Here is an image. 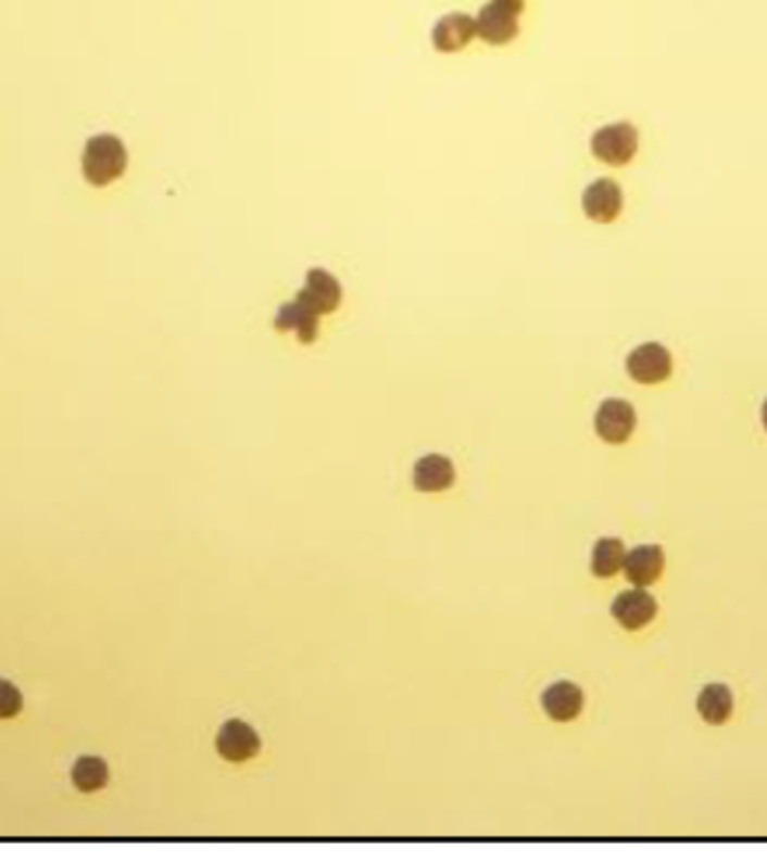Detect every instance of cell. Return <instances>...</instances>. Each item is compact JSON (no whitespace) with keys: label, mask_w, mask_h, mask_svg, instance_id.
Instances as JSON below:
<instances>
[{"label":"cell","mask_w":767,"mask_h":861,"mask_svg":"<svg viewBox=\"0 0 767 861\" xmlns=\"http://www.w3.org/2000/svg\"><path fill=\"white\" fill-rule=\"evenodd\" d=\"M626 370L638 384H659L671 377L674 359L662 343L649 341L626 357Z\"/></svg>","instance_id":"cell-3"},{"label":"cell","mask_w":767,"mask_h":861,"mask_svg":"<svg viewBox=\"0 0 767 861\" xmlns=\"http://www.w3.org/2000/svg\"><path fill=\"white\" fill-rule=\"evenodd\" d=\"M611 612L617 619V624L626 631H640L653 622V617L657 615V602L644 591H626L613 602Z\"/></svg>","instance_id":"cell-10"},{"label":"cell","mask_w":767,"mask_h":861,"mask_svg":"<svg viewBox=\"0 0 767 861\" xmlns=\"http://www.w3.org/2000/svg\"><path fill=\"white\" fill-rule=\"evenodd\" d=\"M453 480H456V469H453V463L444 456L431 454L415 463L413 485L417 492H444L453 485Z\"/></svg>","instance_id":"cell-13"},{"label":"cell","mask_w":767,"mask_h":861,"mask_svg":"<svg viewBox=\"0 0 767 861\" xmlns=\"http://www.w3.org/2000/svg\"><path fill=\"white\" fill-rule=\"evenodd\" d=\"M636 425V408L624 400H606L595 413V431L608 444H624L633 435Z\"/></svg>","instance_id":"cell-4"},{"label":"cell","mask_w":767,"mask_h":861,"mask_svg":"<svg viewBox=\"0 0 767 861\" xmlns=\"http://www.w3.org/2000/svg\"><path fill=\"white\" fill-rule=\"evenodd\" d=\"M109 765L99 756H81L73 768V783L79 792H97L109 783Z\"/></svg>","instance_id":"cell-17"},{"label":"cell","mask_w":767,"mask_h":861,"mask_svg":"<svg viewBox=\"0 0 767 861\" xmlns=\"http://www.w3.org/2000/svg\"><path fill=\"white\" fill-rule=\"evenodd\" d=\"M216 749L229 763H246L259 754L261 738L248 722L229 720L216 736Z\"/></svg>","instance_id":"cell-6"},{"label":"cell","mask_w":767,"mask_h":861,"mask_svg":"<svg viewBox=\"0 0 767 861\" xmlns=\"http://www.w3.org/2000/svg\"><path fill=\"white\" fill-rule=\"evenodd\" d=\"M299 301H303L310 309L322 315H330L341 303V283L332 277L330 271L315 267L305 274L303 288L297 294Z\"/></svg>","instance_id":"cell-5"},{"label":"cell","mask_w":767,"mask_h":861,"mask_svg":"<svg viewBox=\"0 0 767 861\" xmlns=\"http://www.w3.org/2000/svg\"><path fill=\"white\" fill-rule=\"evenodd\" d=\"M760 422H763V427L767 431V400L763 402V408H760Z\"/></svg>","instance_id":"cell-20"},{"label":"cell","mask_w":767,"mask_h":861,"mask_svg":"<svg viewBox=\"0 0 767 861\" xmlns=\"http://www.w3.org/2000/svg\"><path fill=\"white\" fill-rule=\"evenodd\" d=\"M638 144L640 135L631 122H615L602 126L590 137L592 155L608 166L629 164L638 153Z\"/></svg>","instance_id":"cell-2"},{"label":"cell","mask_w":767,"mask_h":861,"mask_svg":"<svg viewBox=\"0 0 767 861\" xmlns=\"http://www.w3.org/2000/svg\"><path fill=\"white\" fill-rule=\"evenodd\" d=\"M128 166V153L117 135L101 132L90 137L84 147L81 170L92 187H106L124 176Z\"/></svg>","instance_id":"cell-1"},{"label":"cell","mask_w":767,"mask_h":861,"mask_svg":"<svg viewBox=\"0 0 767 861\" xmlns=\"http://www.w3.org/2000/svg\"><path fill=\"white\" fill-rule=\"evenodd\" d=\"M518 16L503 5L490 3L480 8L476 16V37L487 46H505L516 39Z\"/></svg>","instance_id":"cell-9"},{"label":"cell","mask_w":767,"mask_h":861,"mask_svg":"<svg viewBox=\"0 0 767 861\" xmlns=\"http://www.w3.org/2000/svg\"><path fill=\"white\" fill-rule=\"evenodd\" d=\"M492 3L507 8V10H510V12H514L516 16H520V14H523V10H526V0H492Z\"/></svg>","instance_id":"cell-19"},{"label":"cell","mask_w":767,"mask_h":861,"mask_svg":"<svg viewBox=\"0 0 767 861\" xmlns=\"http://www.w3.org/2000/svg\"><path fill=\"white\" fill-rule=\"evenodd\" d=\"M581 206H583V214L595 220V223H613L619 214H621V206H624V195L617 182L608 180V178H600L592 185L586 187L583 195H581Z\"/></svg>","instance_id":"cell-7"},{"label":"cell","mask_w":767,"mask_h":861,"mask_svg":"<svg viewBox=\"0 0 767 861\" xmlns=\"http://www.w3.org/2000/svg\"><path fill=\"white\" fill-rule=\"evenodd\" d=\"M543 709L556 722H570L583 709L581 688L573 682H556L543 694Z\"/></svg>","instance_id":"cell-14"},{"label":"cell","mask_w":767,"mask_h":861,"mask_svg":"<svg viewBox=\"0 0 767 861\" xmlns=\"http://www.w3.org/2000/svg\"><path fill=\"white\" fill-rule=\"evenodd\" d=\"M662 570H665V553H662L659 545H638L624 559L626 579L640 585V588L655 583Z\"/></svg>","instance_id":"cell-12"},{"label":"cell","mask_w":767,"mask_h":861,"mask_svg":"<svg viewBox=\"0 0 767 861\" xmlns=\"http://www.w3.org/2000/svg\"><path fill=\"white\" fill-rule=\"evenodd\" d=\"M23 709L21 688L8 680H0V720L18 716Z\"/></svg>","instance_id":"cell-18"},{"label":"cell","mask_w":767,"mask_h":861,"mask_svg":"<svg viewBox=\"0 0 767 861\" xmlns=\"http://www.w3.org/2000/svg\"><path fill=\"white\" fill-rule=\"evenodd\" d=\"M624 559H626V547L619 539H600L595 547H592V559H590L592 574L611 579L624 568Z\"/></svg>","instance_id":"cell-16"},{"label":"cell","mask_w":767,"mask_h":861,"mask_svg":"<svg viewBox=\"0 0 767 861\" xmlns=\"http://www.w3.org/2000/svg\"><path fill=\"white\" fill-rule=\"evenodd\" d=\"M695 707H699V713L709 722V725H722V722H727V718L731 716V711H734V696H731L725 684H707L701 692Z\"/></svg>","instance_id":"cell-15"},{"label":"cell","mask_w":767,"mask_h":861,"mask_svg":"<svg viewBox=\"0 0 767 861\" xmlns=\"http://www.w3.org/2000/svg\"><path fill=\"white\" fill-rule=\"evenodd\" d=\"M274 328L281 332H294L301 343H312L319 334V315L303 301L292 299L281 305L274 319Z\"/></svg>","instance_id":"cell-11"},{"label":"cell","mask_w":767,"mask_h":861,"mask_svg":"<svg viewBox=\"0 0 767 861\" xmlns=\"http://www.w3.org/2000/svg\"><path fill=\"white\" fill-rule=\"evenodd\" d=\"M476 37V18L465 12H451L438 18L431 31V43L438 52L451 54L465 50Z\"/></svg>","instance_id":"cell-8"}]
</instances>
